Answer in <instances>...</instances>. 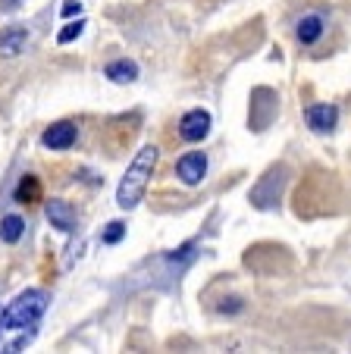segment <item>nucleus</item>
<instances>
[{
	"label": "nucleus",
	"mask_w": 351,
	"mask_h": 354,
	"mask_svg": "<svg viewBox=\"0 0 351 354\" xmlns=\"http://www.w3.org/2000/svg\"><path fill=\"white\" fill-rule=\"evenodd\" d=\"M323 28H326V22H323V16H317V13H307L305 19L298 22V41L301 44H314V41L323 35Z\"/></svg>",
	"instance_id": "f8f14e48"
},
{
	"label": "nucleus",
	"mask_w": 351,
	"mask_h": 354,
	"mask_svg": "<svg viewBox=\"0 0 351 354\" xmlns=\"http://www.w3.org/2000/svg\"><path fill=\"white\" fill-rule=\"evenodd\" d=\"M75 135H79L75 122L60 120V122H53L51 129H44V135H41V145H44L47 151H66V147L75 145Z\"/></svg>",
	"instance_id": "20e7f679"
},
{
	"label": "nucleus",
	"mask_w": 351,
	"mask_h": 354,
	"mask_svg": "<svg viewBox=\"0 0 351 354\" xmlns=\"http://www.w3.org/2000/svg\"><path fill=\"white\" fill-rule=\"evenodd\" d=\"M47 310V295L41 288H26L19 292L7 308H3V329H26L44 317Z\"/></svg>",
	"instance_id": "f03ea898"
},
{
	"label": "nucleus",
	"mask_w": 351,
	"mask_h": 354,
	"mask_svg": "<svg viewBox=\"0 0 351 354\" xmlns=\"http://www.w3.org/2000/svg\"><path fill=\"white\" fill-rule=\"evenodd\" d=\"M19 3L22 0H0V10H3V13H13V10H19Z\"/></svg>",
	"instance_id": "a211bd4d"
},
{
	"label": "nucleus",
	"mask_w": 351,
	"mask_h": 354,
	"mask_svg": "<svg viewBox=\"0 0 351 354\" xmlns=\"http://www.w3.org/2000/svg\"><path fill=\"white\" fill-rule=\"evenodd\" d=\"M179 135L186 141H192V145H198V141H204L207 135H210V113L207 110H188L186 116L179 120Z\"/></svg>",
	"instance_id": "7ed1b4c3"
},
{
	"label": "nucleus",
	"mask_w": 351,
	"mask_h": 354,
	"mask_svg": "<svg viewBox=\"0 0 351 354\" xmlns=\"http://www.w3.org/2000/svg\"><path fill=\"white\" fill-rule=\"evenodd\" d=\"M305 120H307V126L314 129V132H332L336 129V122H339V110L332 107V104H311V107L305 110Z\"/></svg>",
	"instance_id": "6e6552de"
},
{
	"label": "nucleus",
	"mask_w": 351,
	"mask_h": 354,
	"mask_svg": "<svg viewBox=\"0 0 351 354\" xmlns=\"http://www.w3.org/2000/svg\"><path fill=\"white\" fill-rule=\"evenodd\" d=\"M0 329H3V310H0Z\"/></svg>",
	"instance_id": "6ab92c4d"
},
{
	"label": "nucleus",
	"mask_w": 351,
	"mask_h": 354,
	"mask_svg": "<svg viewBox=\"0 0 351 354\" xmlns=\"http://www.w3.org/2000/svg\"><path fill=\"white\" fill-rule=\"evenodd\" d=\"M282 182H285V169L282 167L270 169V173L260 179V185L251 192V201L258 204V207H270L273 201L279 198V188H282Z\"/></svg>",
	"instance_id": "0eeeda50"
},
{
	"label": "nucleus",
	"mask_w": 351,
	"mask_h": 354,
	"mask_svg": "<svg viewBox=\"0 0 351 354\" xmlns=\"http://www.w3.org/2000/svg\"><path fill=\"white\" fill-rule=\"evenodd\" d=\"M22 232H26V220L16 214L3 216L0 220V241H7V245H16V241L22 239Z\"/></svg>",
	"instance_id": "ddd939ff"
},
{
	"label": "nucleus",
	"mask_w": 351,
	"mask_h": 354,
	"mask_svg": "<svg viewBox=\"0 0 351 354\" xmlns=\"http://www.w3.org/2000/svg\"><path fill=\"white\" fill-rule=\"evenodd\" d=\"M123 239H126V223L123 220L107 223V229L100 232V241H104V245H120Z\"/></svg>",
	"instance_id": "4468645a"
},
{
	"label": "nucleus",
	"mask_w": 351,
	"mask_h": 354,
	"mask_svg": "<svg viewBox=\"0 0 351 354\" xmlns=\"http://www.w3.org/2000/svg\"><path fill=\"white\" fill-rule=\"evenodd\" d=\"M104 75L110 82H116V85H132V82L138 79V63L135 60H113L104 66Z\"/></svg>",
	"instance_id": "9d476101"
},
{
	"label": "nucleus",
	"mask_w": 351,
	"mask_h": 354,
	"mask_svg": "<svg viewBox=\"0 0 351 354\" xmlns=\"http://www.w3.org/2000/svg\"><path fill=\"white\" fill-rule=\"evenodd\" d=\"M44 214H47V223H51L53 229H60V232H73L75 229V207L69 201L51 198L44 204Z\"/></svg>",
	"instance_id": "423d86ee"
},
{
	"label": "nucleus",
	"mask_w": 351,
	"mask_h": 354,
	"mask_svg": "<svg viewBox=\"0 0 351 354\" xmlns=\"http://www.w3.org/2000/svg\"><path fill=\"white\" fill-rule=\"evenodd\" d=\"M85 32V19H75V22H69V26H63L60 28V35H57V44H73L79 35Z\"/></svg>",
	"instance_id": "2eb2a0df"
},
{
	"label": "nucleus",
	"mask_w": 351,
	"mask_h": 354,
	"mask_svg": "<svg viewBox=\"0 0 351 354\" xmlns=\"http://www.w3.org/2000/svg\"><path fill=\"white\" fill-rule=\"evenodd\" d=\"M82 13V0H63V7H60V16L63 19H73V16Z\"/></svg>",
	"instance_id": "f3484780"
},
{
	"label": "nucleus",
	"mask_w": 351,
	"mask_h": 354,
	"mask_svg": "<svg viewBox=\"0 0 351 354\" xmlns=\"http://www.w3.org/2000/svg\"><path fill=\"white\" fill-rule=\"evenodd\" d=\"M157 157H160L157 147H154V145H145L138 154H135V160L129 163L126 176L120 179V188H116V204H120L123 210L138 207V201L145 198L147 182H151L154 169H157Z\"/></svg>",
	"instance_id": "f257e3e1"
},
{
	"label": "nucleus",
	"mask_w": 351,
	"mask_h": 354,
	"mask_svg": "<svg viewBox=\"0 0 351 354\" xmlns=\"http://www.w3.org/2000/svg\"><path fill=\"white\" fill-rule=\"evenodd\" d=\"M204 173H207V157H204V151H188V154H182L179 163H176V176H179L186 185H201Z\"/></svg>",
	"instance_id": "39448f33"
},
{
	"label": "nucleus",
	"mask_w": 351,
	"mask_h": 354,
	"mask_svg": "<svg viewBox=\"0 0 351 354\" xmlns=\"http://www.w3.org/2000/svg\"><path fill=\"white\" fill-rule=\"evenodd\" d=\"M28 44V28L26 26H10L0 32V54L3 57H19Z\"/></svg>",
	"instance_id": "1a4fd4ad"
},
{
	"label": "nucleus",
	"mask_w": 351,
	"mask_h": 354,
	"mask_svg": "<svg viewBox=\"0 0 351 354\" xmlns=\"http://www.w3.org/2000/svg\"><path fill=\"white\" fill-rule=\"evenodd\" d=\"M19 204H38L41 201V179L35 173H26L19 182H16V194H13Z\"/></svg>",
	"instance_id": "9b49d317"
},
{
	"label": "nucleus",
	"mask_w": 351,
	"mask_h": 354,
	"mask_svg": "<svg viewBox=\"0 0 351 354\" xmlns=\"http://www.w3.org/2000/svg\"><path fill=\"white\" fill-rule=\"evenodd\" d=\"M217 308H219V314H239V310L245 308V301L242 298H223Z\"/></svg>",
	"instance_id": "dca6fc26"
}]
</instances>
